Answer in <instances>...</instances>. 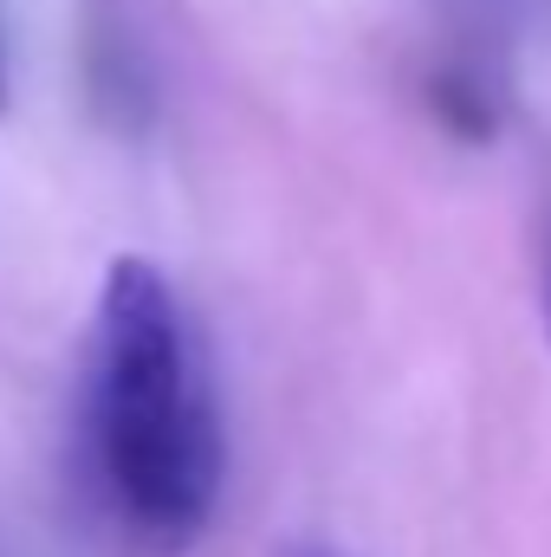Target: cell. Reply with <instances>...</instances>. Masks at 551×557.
<instances>
[{
  "mask_svg": "<svg viewBox=\"0 0 551 557\" xmlns=\"http://www.w3.org/2000/svg\"><path fill=\"white\" fill-rule=\"evenodd\" d=\"M546 324H551V253H546Z\"/></svg>",
  "mask_w": 551,
  "mask_h": 557,
  "instance_id": "cell-3",
  "label": "cell"
},
{
  "mask_svg": "<svg viewBox=\"0 0 551 557\" xmlns=\"http://www.w3.org/2000/svg\"><path fill=\"white\" fill-rule=\"evenodd\" d=\"M85 493L118 545L175 557L221 499V416L169 273L143 253L111 260L85 370Z\"/></svg>",
  "mask_w": 551,
  "mask_h": 557,
  "instance_id": "cell-1",
  "label": "cell"
},
{
  "mask_svg": "<svg viewBox=\"0 0 551 557\" xmlns=\"http://www.w3.org/2000/svg\"><path fill=\"white\" fill-rule=\"evenodd\" d=\"M0 111H7V52H0Z\"/></svg>",
  "mask_w": 551,
  "mask_h": 557,
  "instance_id": "cell-4",
  "label": "cell"
},
{
  "mask_svg": "<svg viewBox=\"0 0 551 557\" xmlns=\"http://www.w3.org/2000/svg\"><path fill=\"white\" fill-rule=\"evenodd\" d=\"M298 557H331V552H298Z\"/></svg>",
  "mask_w": 551,
  "mask_h": 557,
  "instance_id": "cell-5",
  "label": "cell"
},
{
  "mask_svg": "<svg viewBox=\"0 0 551 557\" xmlns=\"http://www.w3.org/2000/svg\"><path fill=\"white\" fill-rule=\"evenodd\" d=\"M428 111H434V124L448 137H467V143H487L500 131V104L487 98L480 72H461V65H448V72L428 78Z\"/></svg>",
  "mask_w": 551,
  "mask_h": 557,
  "instance_id": "cell-2",
  "label": "cell"
}]
</instances>
